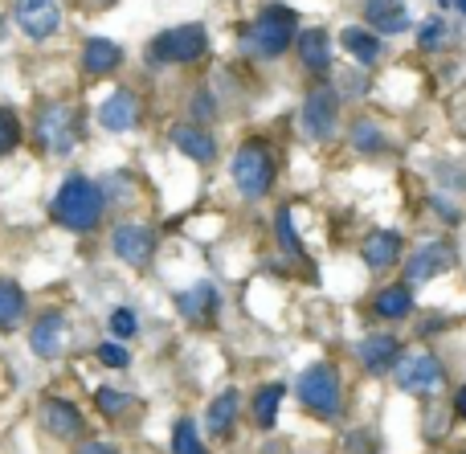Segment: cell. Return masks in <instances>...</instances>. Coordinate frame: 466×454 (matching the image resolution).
Segmentation results:
<instances>
[{
	"instance_id": "1",
	"label": "cell",
	"mask_w": 466,
	"mask_h": 454,
	"mask_svg": "<svg viewBox=\"0 0 466 454\" xmlns=\"http://www.w3.org/2000/svg\"><path fill=\"white\" fill-rule=\"evenodd\" d=\"M54 217H57V226L74 229V234L95 229L98 217H103V188L90 177H66L54 197Z\"/></svg>"
},
{
	"instance_id": "2",
	"label": "cell",
	"mask_w": 466,
	"mask_h": 454,
	"mask_svg": "<svg viewBox=\"0 0 466 454\" xmlns=\"http://www.w3.org/2000/svg\"><path fill=\"white\" fill-rule=\"evenodd\" d=\"M295 8L287 5H266L262 13H258V21L246 29V37H241V45H246L249 57H282L290 45H295Z\"/></svg>"
},
{
	"instance_id": "3",
	"label": "cell",
	"mask_w": 466,
	"mask_h": 454,
	"mask_svg": "<svg viewBox=\"0 0 466 454\" xmlns=\"http://www.w3.org/2000/svg\"><path fill=\"white\" fill-rule=\"evenodd\" d=\"M295 393H299V406L311 409L315 418H336L339 406H344V385H339V368L336 365H311L299 373L295 381Z\"/></svg>"
},
{
	"instance_id": "4",
	"label": "cell",
	"mask_w": 466,
	"mask_h": 454,
	"mask_svg": "<svg viewBox=\"0 0 466 454\" xmlns=\"http://www.w3.org/2000/svg\"><path fill=\"white\" fill-rule=\"evenodd\" d=\"M233 185L246 201H258V197L270 193L274 185V156L266 147V139H246V144L233 152Z\"/></svg>"
},
{
	"instance_id": "5",
	"label": "cell",
	"mask_w": 466,
	"mask_h": 454,
	"mask_svg": "<svg viewBox=\"0 0 466 454\" xmlns=\"http://www.w3.org/2000/svg\"><path fill=\"white\" fill-rule=\"evenodd\" d=\"M205 49H209V33H205V25L185 21V25L164 29L160 37H152L147 57H152V62H160V66H188V62H197Z\"/></svg>"
},
{
	"instance_id": "6",
	"label": "cell",
	"mask_w": 466,
	"mask_h": 454,
	"mask_svg": "<svg viewBox=\"0 0 466 454\" xmlns=\"http://www.w3.org/2000/svg\"><path fill=\"white\" fill-rule=\"evenodd\" d=\"M37 144L49 156H70L78 144V111L70 103H49L37 111Z\"/></svg>"
},
{
	"instance_id": "7",
	"label": "cell",
	"mask_w": 466,
	"mask_h": 454,
	"mask_svg": "<svg viewBox=\"0 0 466 454\" xmlns=\"http://www.w3.org/2000/svg\"><path fill=\"white\" fill-rule=\"evenodd\" d=\"M397 385L405 393H418V398H434L446 385V365L434 352H410L397 360Z\"/></svg>"
},
{
	"instance_id": "8",
	"label": "cell",
	"mask_w": 466,
	"mask_h": 454,
	"mask_svg": "<svg viewBox=\"0 0 466 454\" xmlns=\"http://www.w3.org/2000/svg\"><path fill=\"white\" fill-rule=\"evenodd\" d=\"M336 123H339V95L336 86H315L303 103V131L323 144V139L336 136Z\"/></svg>"
},
{
	"instance_id": "9",
	"label": "cell",
	"mask_w": 466,
	"mask_h": 454,
	"mask_svg": "<svg viewBox=\"0 0 466 454\" xmlns=\"http://www.w3.org/2000/svg\"><path fill=\"white\" fill-rule=\"evenodd\" d=\"M111 250L119 254V262L144 270L147 262L156 258V234L144 226V221H123V226L111 234Z\"/></svg>"
},
{
	"instance_id": "10",
	"label": "cell",
	"mask_w": 466,
	"mask_h": 454,
	"mask_svg": "<svg viewBox=\"0 0 466 454\" xmlns=\"http://www.w3.org/2000/svg\"><path fill=\"white\" fill-rule=\"evenodd\" d=\"M13 16L29 41H49L62 29V8H57V0H16Z\"/></svg>"
},
{
	"instance_id": "11",
	"label": "cell",
	"mask_w": 466,
	"mask_h": 454,
	"mask_svg": "<svg viewBox=\"0 0 466 454\" xmlns=\"http://www.w3.org/2000/svg\"><path fill=\"white\" fill-rule=\"evenodd\" d=\"M454 267V246L451 242H421L418 250L405 262V278L410 283H426V278H438Z\"/></svg>"
},
{
	"instance_id": "12",
	"label": "cell",
	"mask_w": 466,
	"mask_h": 454,
	"mask_svg": "<svg viewBox=\"0 0 466 454\" xmlns=\"http://www.w3.org/2000/svg\"><path fill=\"white\" fill-rule=\"evenodd\" d=\"M356 360H360L369 373H389V368H397V360H401V344L389 332L364 336V340L356 344Z\"/></svg>"
},
{
	"instance_id": "13",
	"label": "cell",
	"mask_w": 466,
	"mask_h": 454,
	"mask_svg": "<svg viewBox=\"0 0 466 454\" xmlns=\"http://www.w3.org/2000/svg\"><path fill=\"white\" fill-rule=\"evenodd\" d=\"M98 123H103V131H111V136L131 131L139 123V98L131 95V90H115V95L98 106Z\"/></svg>"
},
{
	"instance_id": "14",
	"label": "cell",
	"mask_w": 466,
	"mask_h": 454,
	"mask_svg": "<svg viewBox=\"0 0 466 454\" xmlns=\"http://www.w3.org/2000/svg\"><path fill=\"white\" fill-rule=\"evenodd\" d=\"M62 344H66V316L62 311L37 316V324L29 328V348L37 352L41 360H54L57 352H62Z\"/></svg>"
},
{
	"instance_id": "15",
	"label": "cell",
	"mask_w": 466,
	"mask_h": 454,
	"mask_svg": "<svg viewBox=\"0 0 466 454\" xmlns=\"http://www.w3.org/2000/svg\"><path fill=\"white\" fill-rule=\"evenodd\" d=\"M172 144H177L180 156H188L193 164L218 160V139H213L201 123H180V127H172Z\"/></svg>"
},
{
	"instance_id": "16",
	"label": "cell",
	"mask_w": 466,
	"mask_h": 454,
	"mask_svg": "<svg viewBox=\"0 0 466 454\" xmlns=\"http://www.w3.org/2000/svg\"><path fill=\"white\" fill-rule=\"evenodd\" d=\"M41 426H46L54 439L70 442V439H78L86 422H82L78 406H70V401H62V398H49L46 406H41Z\"/></svg>"
},
{
	"instance_id": "17",
	"label": "cell",
	"mask_w": 466,
	"mask_h": 454,
	"mask_svg": "<svg viewBox=\"0 0 466 454\" xmlns=\"http://www.w3.org/2000/svg\"><path fill=\"white\" fill-rule=\"evenodd\" d=\"M295 49H299V62L307 66L311 74H323L331 70V33L328 29H303L295 33Z\"/></svg>"
},
{
	"instance_id": "18",
	"label": "cell",
	"mask_w": 466,
	"mask_h": 454,
	"mask_svg": "<svg viewBox=\"0 0 466 454\" xmlns=\"http://www.w3.org/2000/svg\"><path fill=\"white\" fill-rule=\"evenodd\" d=\"M364 267L369 270H389L401 258V234L397 229H377V234L364 237Z\"/></svg>"
},
{
	"instance_id": "19",
	"label": "cell",
	"mask_w": 466,
	"mask_h": 454,
	"mask_svg": "<svg viewBox=\"0 0 466 454\" xmlns=\"http://www.w3.org/2000/svg\"><path fill=\"white\" fill-rule=\"evenodd\" d=\"M238 406H241L238 389L218 393V398L209 401V409H205V430H209L213 439H229L233 426H238Z\"/></svg>"
},
{
	"instance_id": "20",
	"label": "cell",
	"mask_w": 466,
	"mask_h": 454,
	"mask_svg": "<svg viewBox=\"0 0 466 454\" xmlns=\"http://www.w3.org/2000/svg\"><path fill=\"white\" fill-rule=\"evenodd\" d=\"M82 66H86V74H95V78H106V74H115L123 66V49L106 37H90L86 45H82Z\"/></svg>"
},
{
	"instance_id": "21",
	"label": "cell",
	"mask_w": 466,
	"mask_h": 454,
	"mask_svg": "<svg viewBox=\"0 0 466 454\" xmlns=\"http://www.w3.org/2000/svg\"><path fill=\"white\" fill-rule=\"evenodd\" d=\"M364 21L377 25L380 33H405L413 25L401 0H364Z\"/></svg>"
},
{
	"instance_id": "22",
	"label": "cell",
	"mask_w": 466,
	"mask_h": 454,
	"mask_svg": "<svg viewBox=\"0 0 466 454\" xmlns=\"http://www.w3.org/2000/svg\"><path fill=\"white\" fill-rule=\"evenodd\" d=\"M372 311H377V319H405L413 311V287H405V283L385 287V291L372 299Z\"/></svg>"
},
{
	"instance_id": "23",
	"label": "cell",
	"mask_w": 466,
	"mask_h": 454,
	"mask_svg": "<svg viewBox=\"0 0 466 454\" xmlns=\"http://www.w3.org/2000/svg\"><path fill=\"white\" fill-rule=\"evenodd\" d=\"M339 45H344L348 54H352L356 62H364V66H372L380 57V37L377 33H369V29H360V25H348V29L339 33Z\"/></svg>"
},
{
	"instance_id": "24",
	"label": "cell",
	"mask_w": 466,
	"mask_h": 454,
	"mask_svg": "<svg viewBox=\"0 0 466 454\" xmlns=\"http://www.w3.org/2000/svg\"><path fill=\"white\" fill-rule=\"evenodd\" d=\"M177 308L185 319H201L218 308V291H213V283H197V287H188V291L177 295Z\"/></svg>"
},
{
	"instance_id": "25",
	"label": "cell",
	"mask_w": 466,
	"mask_h": 454,
	"mask_svg": "<svg viewBox=\"0 0 466 454\" xmlns=\"http://www.w3.org/2000/svg\"><path fill=\"white\" fill-rule=\"evenodd\" d=\"M25 308H29V303H25L21 287H16L13 278H0V328H5V332H13V328L21 324Z\"/></svg>"
},
{
	"instance_id": "26",
	"label": "cell",
	"mask_w": 466,
	"mask_h": 454,
	"mask_svg": "<svg viewBox=\"0 0 466 454\" xmlns=\"http://www.w3.org/2000/svg\"><path fill=\"white\" fill-rule=\"evenodd\" d=\"M282 385H266V389H258L254 398V422L262 426V430H270L274 422H279V406H282Z\"/></svg>"
},
{
	"instance_id": "27",
	"label": "cell",
	"mask_w": 466,
	"mask_h": 454,
	"mask_svg": "<svg viewBox=\"0 0 466 454\" xmlns=\"http://www.w3.org/2000/svg\"><path fill=\"white\" fill-rule=\"evenodd\" d=\"M172 450H177V454H209L201 447V434H197L193 418H180V422H177V430H172Z\"/></svg>"
},
{
	"instance_id": "28",
	"label": "cell",
	"mask_w": 466,
	"mask_h": 454,
	"mask_svg": "<svg viewBox=\"0 0 466 454\" xmlns=\"http://www.w3.org/2000/svg\"><path fill=\"white\" fill-rule=\"evenodd\" d=\"M95 401H98V409H103V418H123L127 414L131 406H136V398H131V393H119V389H98L95 393Z\"/></svg>"
},
{
	"instance_id": "29",
	"label": "cell",
	"mask_w": 466,
	"mask_h": 454,
	"mask_svg": "<svg viewBox=\"0 0 466 454\" xmlns=\"http://www.w3.org/2000/svg\"><path fill=\"white\" fill-rule=\"evenodd\" d=\"M352 144L360 147V152H380V147H385V136H380V127H377L372 119H356Z\"/></svg>"
},
{
	"instance_id": "30",
	"label": "cell",
	"mask_w": 466,
	"mask_h": 454,
	"mask_svg": "<svg viewBox=\"0 0 466 454\" xmlns=\"http://www.w3.org/2000/svg\"><path fill=\"white\" fill-rule=\"evenodd\" d=\"M16 139H21V123H16V115L8 106H0V156L13 152Z\"/></svg>"
},
{
	"instance_id": "31",
	"label": "cell",
	"mask_w": 466,
	"mask_h": 454,
	"mask_svg": "<svg viewBox=\"0 0 466 454\" xmlns=\"http://www.w3.org/2000/svg\"><path fill=\"white\" fill-rule=\"evenodd\" d=\"M111 332L119 336V340H131V336L139 332L136 311H131V308H115V311H111Z\"/></svg>"
},
{
	"instance_id": "32",
	"label": "cell",
	"mask_w": 466,
	"mask_h": 454,
	"mask_svg": "<svg viewBox=\"0 0 466 454\" xmlns=\"http://www.w3.org/2000/svg\"><path fill=\"white\" fill-rule=\"evenodd\" d=\"M95 357H98V360H103V365H106V368H127V365H131L127 348H123V344H115V340L98 344V348H95Z\"/></svg>"
},
{
	"instance_id": "33",
	"label": "cell",
	"mask_w": 466,
	"mask_h": 454,
	"mask_svg": "<svg viewBox=\"0 0 466 454\" xmlns=\"http://www.w3.org/2000/svg\"><path fill=\"white\" fill-rule=\"evenodd\" d=\"M442 37H446L442 21H426V25H421V33H418L421 49H434V45H442Z\"/></svg>"
},
{
	"instance_id": "34",
	"label": "cell",
	"mask_w": 466,
	"mask_h": 454,
	"mask_svg": "<svg viewBox=\"0 0 466 454\" xmlns=\"http://www.w3.org/2000/svg\"><path fill=\"white\" fill-rule=\"evenodd\" d=\"M348 447H352V454H372V439H369V434H352V439H348Z\"/></svg>"
},
{
	"instance_id": "35",
	"label": "cell",
	"mask_w": 466,
	"mask_h": 454,
	"mask_svg": "<svg viewBox=\"0 0 466 454\" xmlns=\"http://www.w3.org/2000/svg\"><path fill=\"white\" fill-rule=\"evenodd\" d=\"M78 454H119V450L106 447V442H86V447H82Z\"/></svg>"
},
{
	"instance_id": "36",
	"label": "cell",
	"mask_w": 466,
	"mask_h": 454,
	"mask_svg": "<svg viewBox=\"0 0 466 454\" xmlns=\"http://www.w3.org/2000/svg\"><path fill=\"white\" fill-rule=\"evenodd\" d=\"M454 414H459L462 422H466V385H462L459 393H454Z\"/></svg>"
},
{
	"instance_id": "37",
	"label": "cell",
	"mask_w": 466,
	"mask_h": 454,
	"mask_svg": "<svg viewBox=\"0 0 466 454\" xmlns=\"http://www.w3.org/2000/svg\"><path fill=\"white\" fill-rule=\"evenodd\" d=\"M451 5H459V8H462V16H466V0H451Z\"/></svg>"
},
{
	"instance_id": "38",
	"label": "cell",
	"mask_w": 466,
	"mask_h": 454,
	"mask_svg": "<svg viewBox=\"0 0 466 454\" xmlns=\"http://www.w3.org/2000/svg\"><path fill=\"white\" fill-rule=\"evenodd\" d=\"M438 5H451V0H438Z\"/></svg>"
}]
</instances>
